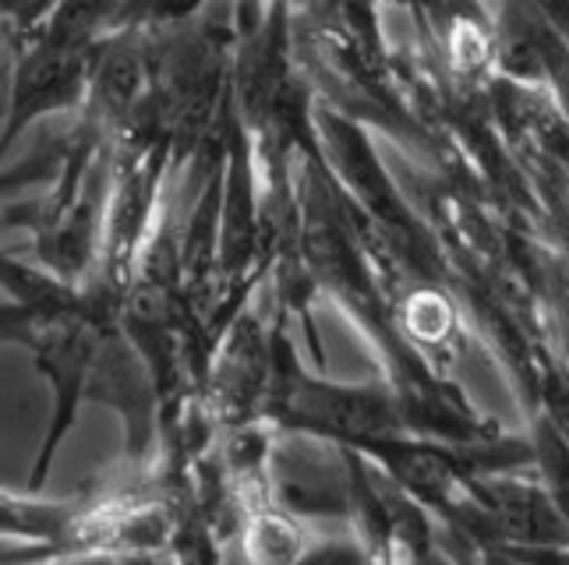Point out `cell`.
<instances>
[{"instance_id": "obj_1", "label": "cell", "mask_w": 569, "mask_h": 565, "mask_svg": "<svg viewBox=\"0 0 569 565\" xmlns=\"http://www.w3.org/2000/svg\"><path fill=\"white\" fill-rule=\"evenodd\" d=\"M251 548H254V558L266 562V565H293L301 555V537L290 523L266 516V519L254 523Z\"/></svg>"}]
</instances>
